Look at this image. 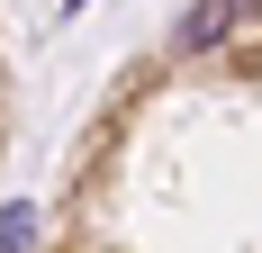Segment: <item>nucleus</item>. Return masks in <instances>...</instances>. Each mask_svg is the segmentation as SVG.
Returning a JSON list of instances; mask_svg holds the SVG:
<instances>
[{
  "label": "nucleus",
  "instance_id": "obj_1",
  "mask_svg": "<svg viewBox=\"0 0 262 253\" xmlns=\"http://www.w3.org/2000/svg\"><path fill=\"white\" fill-rule=\"evenodd\" d=\"M235 18H244L235 0H199V9H190V18H181V46H217V36H226V27H235Z\"/></svg>",
  "mask_w": 262,
  "mask_h": 253
},
{
  "label": "nucleus",
  "instance_id": "obj_2",
  "mask_svg": "<svg viewBox=\"0 0 262 253\" xmlns=\"http://www.w3.org/2000/svg\"><path fill=\"white\" fill-rule=\"evenodd\" d=\"M27 235H36V217H27V208H9V217H0V253H27Z\"/></svg>",
  "mask_w": 262,
  "mask_h": 253
}]
</instances>
